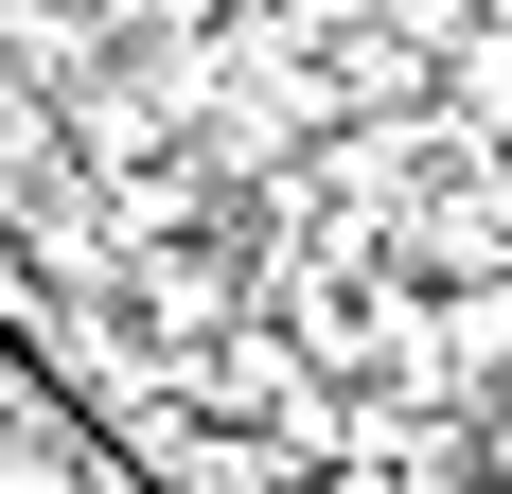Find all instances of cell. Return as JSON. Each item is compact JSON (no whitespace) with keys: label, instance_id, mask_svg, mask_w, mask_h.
<instances>
[{"label":"cell","instance_id":"cell-2","mask_svg":"<svg viewBox=\"0 0 512 494\" xmlns=\"http://www.w3.org/2000/svg\"><path fill=\"white\" fill-rule=\"evenodd\" d=\"M442 106H460V124H495V142H512V0H495V18H477L460 53H442Z\"/></svg>","mask_w":512,"mask_h":494},{"label":"cell","instance_id":"cell-4","mask_svg":"<svg viewBox=\"0 0 512 494\" xmlns=\"http://www.w3.org/2000/svg\"><path fill=\"white\" fill-rule=\"evenodd\" d=\"M371 18H407V36H424V53H460V36H477V18H495V0H371Z\"/></svg>","mask_w":512,"mask_h":494},{"label":"cell","instance_id":"cell-1","mask_svg":"<svg viewBox=\"0 0 512 494\" xmlns=\"http://www.w3.org/2000/svg\"><path fill=\"white\" fill-rule=\"evenodd\" d=\"M318 89H336V124H424V106H442V53H424L407 18H336V36H318Z\"/></svg>","mask_w":512,"mask_h":494},{"label":"cell","instance_id":"cell-5","mask_svg":"<svg viewBox=\"0 0 512 494\" xmlns=\"http://www.w3.org/2000/svg\"><path fill=\"white\" fill-rule=\"evenodd\" d=\"M477 494H512V389L477 406Z\"/></svg>","mask_w":512,"mask_h":494},{"label":"cell","instance_id":"cell-3","mask_svg":"<svg viewBox=\"0 0 512 494\" xmlns=\"http://www.w3.org/2000/svg\"><path fill=\"white\" fill-rule=\"evenodd\" d=\"M318 494H442V477H424V459H371V442H354V459H318Z\"/></svg>","mask_w":512,"mask_h":494}]
</instances>
